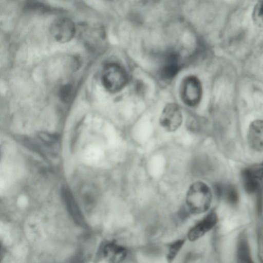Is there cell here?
Segmentation results:
<instances>
[{
    "instance_id": "cell-4",
    "label": "cell",
    "mask_w": 263,
    "mask_h": 263,
    "mask_svg": "<svg viewBox=\"0 0 263 263\" xmlns=\"http://www.w3.org/2000/svg\"><path fill=\"white\" fill-rule=\"evenodd\" d=\"M182 115L179 106L175 103L167 104L162 111L160 123L168 132H174L181 125Z\"/></svg>"
},
{
    "instance_id": "cell-14",
    "label": "cell",
    "mask_w": 263,
    "mask_h": 263,
    "mask_svg": "<svg viewBox=\"0 0 263 263\" xmlns=\"http://www.w3.org/2000/svg\"><path fill=\"white\" fill-rule=\"evenodd\" d=\"M252 19L257 26L263 27V1L258 2L255 5L252 12Z\"/></svg>"
},
{
    "instance_id": "cell-6",
    "label": "cell",
    "mask_w": 263,
    "mask_h": 263,
    "mask_svg": "<svg viewBox=\"0 0 263 263\" xmlns=\"http://www.w3.org/2000/svg\"><path fill=\"white\" fill-rule=\"evenodd\" d=\"M263 178V163L255 164L244 169L242 172V183L248 194H254L258 190Z\"/></svg>"
},
{
    "instance_id": "cell-10",
    "label": "cell",
    "mask_w": 263,
    "mask_h": 263,
    "mask_svg": "<svg viewBox=\"0 0 263 263\" xmlns=\"http://www.w3.org/2000/svg\"><path fill=\"white\" fill-rule=\"evenodd\" d=\"M101 251L103 257L111 262L122 261L127 255L126 248L114 242L105 243Z\"/></svg>"
},
{
    "instance_id": "cell-3",
    "label": "cell",
    "mask_w": 263,
    "mask_h": 263,
    "mask_svg": "<svg viewBox=\"0 0 263 263\" xmlns=\"http://www.w3.org/2000/svg\"><path fill=\"white\" fill-rule=\"evenodd\" d=\"M180 92L181 99L185 105L195 106L200 103L202 98L201 83L194 76L186 77L182 80Z\"/></svg>"
},
{
    "instance_id": "cell-5",
    "label": "cell",
    "mask_w": 263,
    "mask_h": 263,
    "mask_svg": "<svg viewBox=\"0 0 263 263\" xmlns=\"http://www.w3.org/2000/svg\"><path fill=\"white\" fill-rule=\"evenodd\" d=\"M76 30L73 22L66 17L55 20L50 27L51 35L57 42L61 43L69 42L74 37Z\"/></svg>"
},
{
    "instance_id": "cell-2",
    "label": "cell",
    "mask_w": 263,
    "mask_h": 263,
    "mask_svg": "<svg viewBox=\"0 0 263 263\" xmlns=\"http://www.w3.org/2000/svg\"><path fill=\"white\" fill-rule=\"evenodd\" d=\"M126 70L119 64H108L104 67L102 75L101 82L104 88L109 92L115 93L120 91L128 82Z\"/></svg>"
},
{
    "instance_id": "cell-11",
    "label": "cell",
    "mask_w": 263,
    "mask_h": 263,
    "mask_svg": "<svg viewBox=\"0 0 263 263\" xmlns=\"http://www.w3.org/2000/svg\"><path fill=\"white\" fill-rule=\"evenodd\" d=\"M180 68L178 56L174 53L168 54L160 70L161 77L166 80H170L176 76Z\"/></svg>"
},
{
    "instance_id": "cell-15",
    "label": "cell",
    "mask_w": 263,
    "mask_h": 263,
    "mask_svg": "<svg viewBox=\"0 0 263 263\" xmlns=\"http://www.w3.org/2000/svg\"><path fill=\"white\" fill-rule=\"evenodd\" d=\"M184 239H180L175 241L170 246L167 255V259L168 262H172L174 260L178 252L184 245Z\"/></svg>"
},
{
    "instance_id": "cell-9",
    "label": "cell",
    "mask_w": 263,
    "mask_h": 263,
    "mask_svg": "<svg viewBox=\"0 0 263 263\" xmlns=\"http://www.w3.org/2000/svg\"><path fill=\"white\" fill-rule=\"evenodd\" d=\"M62 194L67 209L74 222L82 227H85L84 217L72 193L65 187L62 189Z\"/></svg>"
},
{
    "instance_id": "cell-1",
    "label": "cell",
    "mask_w": 263,
    "mask_h": 263,
    "mask_svg": "<svg viewBox=\"0 0 263 263\" xmlns=\"http://www.w3.org/2000/svg\"><path fill=\"white\" fill-rule=\"evenodd\" d=\"M212 199V191L205 183L197 181L190 186L186 194V203L190 213L200 214L210 207Z\"/></svg>"
},
{
    "instance_id": "cell-16",
    "label": "cell",
    "mask_w": 263,
    "mask_h": 263,
    "mask_svg": "<svg viewBox=\"0 0 263 263\" xmlns=\"http://www.w3.org/2000/svg\"><path fill=\"white\" fill-rule=\"evenodd\" d=\"M72 87L70 84L63 86L60 90V97L64 101H69L72 95Z\"/></svg>"
},
{
    "instance_id": "cell-13",
    "label": "cell",
    "mask_w": 263,
    "mask_h": 263,
    "mask_svg": "<svg viewBox=\"0 0 263 263\" xmlns=\"http://www.w3.org/2000/svg\"><path fill=\"white\" fill-rule=\"evenodd\" d=\"M220 194L229 204H235L238 201V192L233 185H228L222 187Z\"/></svg>"
},
{
    "instance_id": "cell-8",
    "label": "cell",
    "mask_w": 263,
    "mask_h": 263,
    "mask_svg": "<svg viewBox=\"0 0 263 263\" xmlns=\"http://www.w3.org/2000/svg\"><path fill=\"white\" fill-rule=\"evenodd\" d=\"M247 139L249 145L254 150L263 151V121H253L249 127Z\"/></svg>"
},
{
    "instance_id": "cell-12",
    "label": "cell",
    "mask_w": 263,
    "mask_h": 263,
    "mask_svg": "<svg viewBox=\"0 0 263 263\" xmlns=\"http://www.w3.org/2000/svg\"><path fill=\"white\" fill-rule=\"evenodd\" d=\"M237 256L238 261L240 262L247 263L252 261L249 243L245 234L240 235L238 239Z\"/></svg>"
},
{
    "instance_id": "cell-7",
    "label": "cell",
    "mask_w": 263,
    "mask_h": 263,
    "mask_svg": "<svg viewBox=\"0 0 263 263\" xmlns=\"http://www.w3.org/2000/svg\"><path fill=\"white\" fill-rule=\"evenodd\" d=\"M216 214L212 212L191 229L187 234L188 239L192 241L197 240L212 229L217 222Z\"/></svg>"
}]
</instances>
